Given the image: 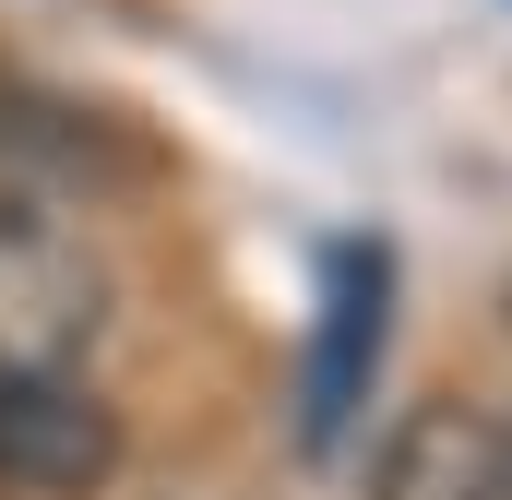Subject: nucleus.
I'll use <instances>...</instances> for the list:
<instances>
[{
  "instance_id": "obj_5",
  "label": "nucleus",
  "mask_w": 512,
  "mask_h": 500,
  "mask_svg": "<svg viewBox=\"0 0 512 500\" xmlns=\"http://www.w3.org/2000/svg\"><path fill=\"white\" fill-rule=\"evenodd\" d=\"M501 453H512V417H501Z\"/></svg>"
},
{
  "instance_id": "obj_1",
  "label": "nucleus",
  "mask_w": 512,
  "mask_h": 500,
  "mask_svg": "<svg viewBox=\"0 0 512 500\" xmlns=\"http://www.w3.org/2000/svg\"><path fill=\"white\" fill-rule=\"evenodd\" d=\"M120 477V417L72 370L0 358V489L12 500H96Z\"/></svg>"
},
{
  "instance_id": "obj_4",
  "label": "nucleus",
  "mask_w": 512,
  "mask_h": 500,
  "mask_svg": "<svg viewBox=\"0 0 512 500\" xmlns=\"http://www.w3.org/2000/svg\"><path fill=\"white\" fill-rule=\"evenodd\" d=\"M370 500H512V453L489 405H405L370 465Z\"/></svg>"
},
{
  "instance_id": "obj_2",
  "label": "nucleus",
  "mask_w": 512,
  "mask_h": 500,
  "mask_svg": "<svg viewBox=\"0 0 512 500\" xmlns=\"http://www.w3.org/2000/svg\"><path fill=\"white\" fill-rule=\"evenodd\" d=\"M382 334H393V250L382 239H346L322 262V334H310V381H298V441L334 453L382 381Z\"/></svg>"
},
{
  "instance_id": "obj_3",
  "label": "nucleus",
  "mask_w": 512,
  "mask_h": 500,
  "mask_svg": "<svg viewBox=\"0 0 512 500\" xmlns=\"http://www.w3.org/2000/svg\"><path fill=\"white\" fill-rule=\"evenodd\" d=\"M96 334V262L84 239H60L36 203H0V358L60 370Z\"/></svg>"
}]
</instances>
